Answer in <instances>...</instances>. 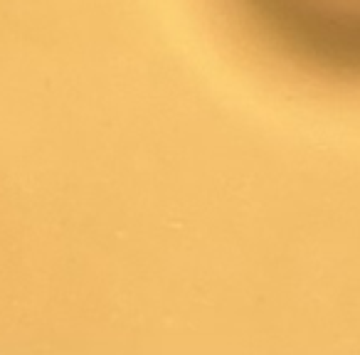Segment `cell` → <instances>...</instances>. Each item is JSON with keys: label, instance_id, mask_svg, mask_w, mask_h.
Instances as JSON below:
<instances>
[{"label": "cell", "instance_id": "cell-1", "mask_svg": "<svg viewBox=\"0 0 360 355\" xmlns=\"http://www.w3.org/2000/svg\"><path fill=\"white\" fill-rule=\"evenodd\" d=\"M245 13L294 60L360 77V0H240Z\"/></svg>", "mask_w": 360, "mask_h": 355}]
</instances>
